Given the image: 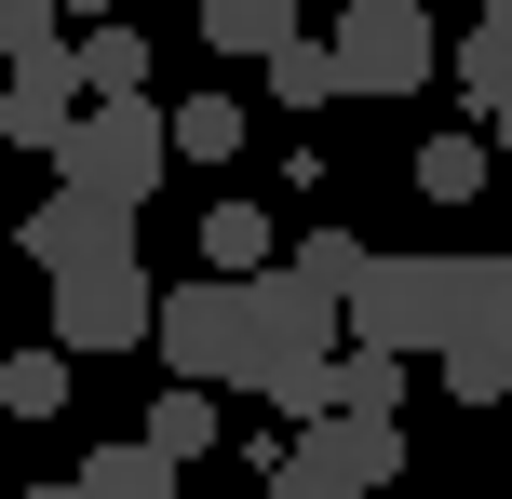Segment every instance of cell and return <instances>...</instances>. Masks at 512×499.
Returning a JSON list of instances; mask_svg holds the SVG:
<instances>
[{
	"label": "cell",
	"mask_w": 512,
	"mask_h": 499,
	"mask_svg": "<svg viewBox=\"0 0 512 499\" xmlns=\"http://www.w3.org/2000/svg\"><path fill=\"white\" fill-rule=\"evenodd\" d=\"M337 324H351V351H391V365H418L445 338H459V257H364V284L337 297Z\"/></svg>",
	"instance_id": "6da1fadb"
},
{
	"label": "cell",
	"mask_w": 512,
	"mask_h": 499,
	"mask_svg": "<svg viewBox=\"0 0 512 499\" xmlns=\"http://www.w3.org/2000/svg\"><path fill=\"white\" fill-rule=\"evenodd\" d=\"M162 162H176V149H162V108H149V95H122V108H81V122H68V149H54V176H68L81 203L135 216V203L162 189Z\"/></svg>",
	"instance_id": "7a4b0ae2"
},
{
	"label": "cell",
	"mask_w": 512,
	"mask_h": 499,
	"mask_svg": "<svg viewBox=\"0 0 512 499\" xmlns=\"http://www.w3.org/2000/svg\"><path fill=\"white\" fill-rule=\"evenodd\" d=\"M337 95H418V81L445 68V27L418 14V0H337Z\"/></svg>",
	"instance_id": "3957f363"
},
{
	"label": "cell",
	"mask_w": 512,
	"mask_h": 499,
	"mask_svg": "<svg viewBox=\"0 0 512 499\" xmlns=\"http://www.w3.org/2000/svg\"><path fill=\"white\" fill-rule=\"evenodd\" d=\"M27 270L41 284H95V270H135V216H108V203H81V189H54V203H27Z\"/></svg>",
	"instance_id": "277c9868"
},
{
	"label": "cell",
	"mask_w": 512,
	"mask_h": 499,
	"mask_svg": "<svg viewBox=\"0 0 512 499\" xmlns=\"http://www.w3.org/2000/svg\"><path fill=\"white\" fill-rule=\"evenodd\" d=\"M149 338H162V365H176V392H216V378H243V284H176Z\"/></svg>",
	"instance_id": "5b68a950"
},
{
	"label": "cell",
	"mask_w": 512,
	"mask_h": 499,
	"mask_svg": "<svg viewBox=\"0 0 512 499\" xmlns=\"http://www.w3.org/2000/svg\"><path fill=\"white\" fill-rule=\"evenodd\" d=\"M162 324V297H149V270H95V284H54V351H135Z\"/></svg>",
	"instance_id": "8992f818"
},
{
	"label": "cell",
	"mask_w": 512,
	"mask_h": 499,
	"mask_svg": "<svg viewBox=\"0 0 512 499\" xmlns=\"http://www.w3.org/2000/svg\"><path fill=\"white\" fill-rule=\"evenodd\" d=\"M297 459H310V473H324V486L378 499L391 473H405V419H310V432H297Z\"/></svg>",
	"instance_id": "52a82bcc"
},
{
	"label": "cell",
	"mask_w": 512,
	"mask_h": 499,
	"mask_svg": "<svg viewBox=\"0 0 512 499\" xmlns=\"http://www.w3.org/2000/svg\"><path fill=\"white\" fill-rule=\"evenodd\" d=\"M68 122H81V68H68V54L14 68V95H0V135H14V149H68Z\"/></svg>",
	"instance_id": "ba28073f"
},
{
	"label": "cell",
	"mask_w": 512,
	"mask_h": 499,
	"mask_svg": "<svg viewBox=\"0 0 512 499\" xmlns=\"http://www.w3.org/2000/svg\"><path fill=\"white\" fill-rule=\"evenodd\" d=\"M270 257V203H203V284H256Z\"/></svg>",
	"instance_id": "9c48e42d"
},
{
	"label": "cell",
	"mask_w": 512,
	"mask_h": 499,
	"mask_svg": "<svg viewBox=\"0 0 512 499\" xmlns=\"http://www.w3.org/2000/svg\"><path fill=\"white\" fill-rule=\"evenodd\" d=\"M459 338L512 365V257H459ZM459 338H445V351H459Z\"/></svg>",
	"instance_id": "30bf717a"
},
{
	"label": "cell",
	"mask_w": 512,
	"mask_h": 499,
	"mask_svg": "<svg viewBox=\"0 0 512 499\" xmlns=\"http://www.w3.org/2000/svg\"><path fill=\"white\" fill-rule=\"evenodd\" d=\"M81 108H122V95H149V41H135V27H81Z\"/></svg>",
	"instance_id": "8fae6325"
},
{
	"label": "cell",
	"mask_w": 512,
	"mask_h": 499,
	"mask_svg": "<svg viewBox=\"0 0 512 499\" xmlns=\"http://www.w3.org/2000/svg\"><path fill=\"white\" fill-rule=\"evenodd\" d=\"M324 419H405V365L391 351H337L324 365Z\"/></svg>",
	"instance_id": "7c38bea8"
},
{
	"label": "cell",
	"mask_w": 512,
	"mask_h": 499,
	"mask_svg": "<svg viewBox=\"0 0 512 499\" xmlns=\"http://www.w3.org/2000/svg\"><path fill=\"white\" fill-rule=\"evenodd\" d=\"M216 432H230V419H216V392H162V405H149V432H135V446H149L162 473H189V459H216Z\"/></svg>",
	"instance_id": "4fadbf2b"
},
{
	"label": "cell",
	"mask_w": 512,
	"mask_h": 499,
	"mask_svg": "<svg viewBox=\"0 0 512 499\" xmlns=\"http://www.w3.org/2000/svg\"><path fill=\"white\" fill-rule=\"evenodd\" d=\"M203 41H216V54H256V68H270V54L297 41V0H203Z\"/></svg>",
	"instance_id": "5bb4252c"
},
{
	"label": "cell",
	"mask_w": 512,
	"mask_h": 499,
	"mask_svg": "<svg viewBox=\"0 0 512 499\" xmlns=\"http://www.w3.org/2000/svg\"><path fill=\"white\" fill-rule=\"evenodd\" d=\"M162 149H176V162H230V149H243V95H189V108H162Z\"/></svg>",
	"instance_id": "9a60e30c"
},
{
	"label": "cell",
	"mask_w": 512,
	"mask_h": 499,
	"mask_svg": "<svg viewBox=\"0 0 512 499\" xmlns=\"http://www.w3.org/2000/svg\"><path fill=\"white\" fill-rule=\"evenodd\" d=\"M68 486H81V499H176V473H162V459L135 446V432H122V446H95Z\"/></svg>",
	"instance_id": "2e32d148"
},
{
	"label": "cell",
	"mask_w": 512,
	"mask_h": 499,
	"mask_svg": "<svg viewBox=\"0 0 512 499\" xmlns=\"http://www.w3.org/2000/svg\"><path fill=\"white\" fill-rule=\"evenodd\" d=\"M486 135H432V149H418V203H486Z\"/></svg>",
	"instance_id": "e0dca14e"
},
{
	"label": "cell",
	"mask_w": 512,
	"mask_h": 499,
	"mask_svg": "<svg viewBox=\"0 0 512 499\" xmlns=\"http://www.w3.org/2000/svg\"><path fill=\"white\" fill-rule=\"evenodd\" d=\"M0 419H68V351H14V365H0Z\"/></svg>",
	"instance_id": "ac0fdd59"
},
{
	"label": "cell",
	"mask_w": 512,
	"mask_h": 499,
	"mask_svg": "<svg viewBox=\"0 0 512 499\" xmlns=\"http://www.w3.org/2000/svg\"><path fill=\"white\" fill-rule=\"evenodd\" d=\"M445 81H459V108H472V122H499V108H512V54L486 41V27H472V41L445 54Z\"/></svg>",
	"instance_id": "d6986e66"
},
{
	"label": "cell",
	"mask_w": 512,
	"mask_h": 499,
	"mask_svg": "<svg viewBox=\"0 0 512 499\" xmlns=\"http://www.w3.org/2000/svg\"><path fill=\"white\" fill-rule=\"evenodd\" d=\"M364 257H378V243H351V230H310L283 270H297V284H324V297H351V284H364Z\"/></svg>",
	"instance_id": "ffe728a7"
},
{
	"label": "cell",
	"mask_w": 512,
	"mask_h": 499,
	"mask_svg": "<svg viewBox=\"0 0 512 499\" xmlns=\"http://www.w3.org/2000/svg\"><path fill=\"white\" fill-rule=\"evenodd\" d=\"M270 95H283V108H337V54H324V41H283V54H270Z\"/></svg>",
	"instance_id": "44dd1931"
},
{
	"label": "cell",
	"mask_w": 512,
	"mask_h": 499,
	"mask_svg": "<svg viewBox=\"0 0 512 499\" xmlns=\"http://www.w3.org/2000/svg\"><path fill=\"white\" fill-rule=\"evenodd\" d=\"M54 27H68L54 0H0V54H14V68H41V54H68Z\"/></svg>",
	"instance_id": "7402d4cb"
},
{
	"label": "cell",
	"mask_w": 512,
	"mask_h": 499,
	"mask_svg": "<svg viewBox=\"0 0 512 499\" xmlns=\"http://www.w3.org/2000/svg\"><path fill=\"white\" fill-rule=\"evenodd\" d=\"M445 392H459V405H499V392H512V365H499V351H472V338H459V351H445Z\"/></svg>",
	"instance_id": "603a6c76"
},
{
	"label": "cell",
	"mask_w": 512,
	"mask_h": 499,
	"mask_svg": "<svg viewBox=\"0 0 512 499\" xmlns=\"http://www.w3.org/2000/svg\"><path fill=\"white\" fill-rule=\"evenodd\" d=\"M270 499H351V486H324V473H310L297 446H283V473H270Z\"/></svg>",
	"instance_id": "cb8c5ba5"
},
{
	"label": "cell",
	"mask_w": 512,
	"mask_h": 499,
	"mask_svg": "<svg viewBox=\"0 0 512 499\" xmlns=\"http://www.w3.org/2000/svg\"><path fill=\"white\" fill-rule=\"evenodd\" d=\"M54 14H68V27H122V0H54Z\"/></svg>",
	"instance_id": "d4e9b609"
},
{
	"label": "cell",
	"mask_w": 512,
	"mask_h": 499,
	"mask_svg": "<svg viewBox=\"0 0 512 499\" xmlns=\"http://www.w3.org/2000/svg\"><path fill=\"white\" fill-rule=\"evenodd\" d=\"M486 41H499V54H512V0H486Z\"/></svg>",
	"instance_id": "484cf974"
},
{
	"label": "cell",
	"mask_w": 512,
	"mask_h": 499,
	"mask_svg": "<svg viewBox=\"0 0 512 499\" xmlns=\"http://www.w3.org/2000/svg\"><path fill=\"white\" fill-rule=\"evenodd\" d=\"M486 149H499V162H512V108H499V122H486Z\"/></svg>",
	"instance_id": "4316f807"
},
{
	"label": "cell",
	"mask_w": 512,
	"mask_h": 499,
	"mask_svg": "<svg viewBox=\"0 0 512 499\" xmlns=\"http://www.w3.org/2000/svg\"><path fill=\"white\" fill-rule=\"evenodd\" d=\"M14 499H81V486H14Z\"/></svg>",
	"instance_id": "83f0119b"
},
{
	"label": "cell",
	"mask_w": 512,
	"mask_h": 499,
	"mask_svg": "<svg viewBox=\"0 0 512 499\" xmlns=\"http://www.w3.org/2000/svg\"><path fill=\"white\" fill-rule=\"evenodd\" d=\"M0 499H14V486H0Z\"/></svg>",
	"instance_id": "f1b7e54d"
}]
</instances>
